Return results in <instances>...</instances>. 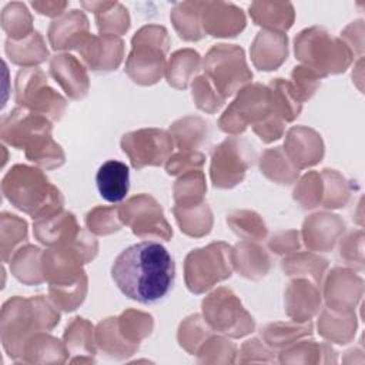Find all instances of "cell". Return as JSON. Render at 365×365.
I'll use <instances>...</instances> for the list:
<instances>
[{
	"mask_svg": "<svg viewBox=\"0 0 365 365\" xmlns=\"http://www.w3.org/2000/svg\"><path fill=\"white\" fill-rule=\"evenodd\" d=\"M255 160L252 144L242 137L230 135L211 151L210 177L215 188L227 190L245 178L247 170Z\"/></svg>",
	"mask_w": 365,
	"mask_h": 365,
	"instance_id": "13",
	"label": "cell"
},
{
	"mask_svg": "<svg viewBox=\"0 0 365 365\" xmlns=\"http://www.w3.org/2000/svg\"><path fill=\"white\" fill-rule=\"evenodd\" d=\"M118 214L124 225L143 240L170 241L173 230L164 217L158 201L148 194H137L118 207Z\"/></svg>",
	"mask_w": 365,
	"mask_h": 365,
	"instance_id": "14",
	"label": "cell"
},
{
	"mask_svg": "<svg viewBox=\"0 0 365 365\" xmlns=\"http://www.w3.org/2000/svg\"><path fill=\"white\" fill-rule=\"evenodd\" d=\"M86 224L90 232L96 235H108L113 234L124 225L120 214L118 207H96L86 215Z\"/></svg>",
	"mask_w": 365,
	"mask_h": 365,
	"instance_id": "50",
	"label": "cell"
},
{
	"mask_svg": "<svg viewBox=\"0 0 365 365\" xmlns=\"http://www.w3.org/2000/svg\"><path fill=\"white\" fill-rule=\"evenodd\" d=\"M328 261L312 252H297L282 259V269L287 275L309 277L312 282L321 285Z\"/></svg>",
	"mask_w": 365,
	"mask_h": 365,
	"instance_id": "42",
	"label": "cell"
},
{
	"mask_svg": "<svg viewBox=\"0 0 365 365\" xmlns=\"http://www.w3.org/2000/svg\"><path fill=\"white\" fill-rule=\"evenodd\" d=\"M111 278L127 298L144 305L155 304L171 291L175 264L160 242L143 241L118 254L111 267Z\"/></svg>",
	"mask_w": 365,
	"mask_h": 365,
	"instance_id": "1",
	"label": "cell"
},
{
	"mask_svg": "<svg viewBox=\"0 0 365 365\" xmlns=\"http://www.w3.org/2000/svg\"><path fill=\"white\" fill-rule=\"evenodd\" d=\"M201 57L192 48H182L170 57L165 67V78L168 84L177 90H185L200 70Z\"/></svg>",
	"mask_w": 365,
	"mask_h": 365,
	"instance_id": "34",
	"label": "cell"
},
{
	"mask_svg": "<svg viewBox=\"0 0 365 365\" xmlns=\"http://www.w3.org/2000/svg\"><path fill=\"white\" fill-rule=\"evenodd\" d=\"M345 231V222L336 214L317 212L302 225V240L311 251H331Z\"/></svg>",
	"mask_w": 365,
	"mask_h": 365,
	"instance_id": "22",
	"label": "cell"
},
{
	"mask_svg": "<svg viewBox=\"0 0 365 365\" xmlns=\"http://www.w3.org/2000/svg\"><path fill=\"white\" fill-rule=\"evenodd\" d=\"M4 50L11 63L26 68L34 67L48 57V50L43 40V36L38 31L31 33L29 37L14 41L7 38Z\"/></svg>",
	"mask_w": 365,
	"mask_h": 365,
	"instance_id": "33",
	"label": "cell"
},
{
	"mask_svg": "<svg viewBox=\"0 0 365 365\" xmlns=\"http://www.w3.org/2000/svg\"><path fill=\"white\" fill-rule=\"evenodd\" d=\"M274 114L278 115L272 106L269 87L254 83L238 91L235 100L220 117L218 127L227 134L238 135L244 133L248 125L254 127Z\"/></svg>",
	"mask_w": 365,
	"mask_h": 365,
	"instance_id": "10",
	"label": "cell"
},
{
	"mask_svg": "<svg viewBox=\"0 0 365 365\" xmlns=\"http://www.w3.org/2000/svg\"><path fill=\"white\" fill-rule=\"evenodd\" d=\"M198 362H235L237 346L224 336L210 335L197 352Z\"/></svg>",
	"mask_w": 365,
	"mask_h": 365,
	"instance_id": "51",
	"label": "cell"
},
{
	"mask_svg": "<svg viewBox=\"0 0 365 365\" xmlns=\"http://www.w3.org/2000/svg\"><path fill=\"white\" fill-rule=\"evenodd\" d=\"M90 24L80 10H70L54 19L48 27V41L53 50L77 48L81 38L88 34Z\"/></svg>",
	"mask_w": 365,
	"mask_h": 365,
	"instance_id": "25",
	"label": "cell"
},
{
	"mask_svg": "<svg viewBox=\"0 0 365 365\" xmlns=\"http://www.w3.org/2000/svg\"><path fill=\"white\" fill-rule=\"evenodd\" d=\"M356 329L355 312H338L325 308L318 319V332L325 339L344 345L352 341Z\"/></svg>",
	"mask_w": 365,
	"mask_h": 365,
	"instance_id": "35",
	"label": "cell"
},
{
	"mask_svg": "<svg viewBox=\"0 0 365 365\" xmlns=\"http://www.w3.org/2000/svg\"><path fill=\"white\" fill-rule=\"evenodd\" d=\"M200 19L204 34L212 37H234L245 27L242 10L224 1H201Z\"/></svg>",
	"mask_w": 365,
	"mask_h": 365,
	"instance_id": "19",
	"label": "cell"
},
{
	"mask_svg": "<svg viewBox=\"0 0 365 365\" xmlns=\"http://www.w3.org/2000/svg\"><path fill=\"white\" fill-rule=\"evenodd\" d=\"M201 1L178 3L171 11V21L178 36L185 41H198L205 34L200 19Z\"/></svg>",
	"mask_w": 365,
	"mask_h": 365,
	"instance_id": "41",
	"label": "cell"
},
{
	"mask_svg": "<svg viewBox=\"0 0 365 365\" xmlns=\"http://www.w3.org/2000/svg\"><path fill=\"white\" fill-rule=\"evenodd\" d=\"M311 321L307 322H271L261 329V335L264 342L269 348H285L301 338L309 336L312 334Z\"/></svg>",
	"mask_w": 365,
	"mask_h": 365,
	"instance_id": "40",
	"label": "cell"
},
{
	"mask_svg": "<svg viewBox=\"0 0 365 365\" xmlns=\"http://www.w3.org/2000/svg\"><path fill=\"white\" fill-rule=\"evenodd\" d=\"M1 27L10 40L20 41L36 30L33 29V17L23 3L14 1L4 7L1 13Z\"/></svg>",
	"mask_w": 365,
	"mask_h": 365,
	"instance_id": "44",
	"label": "cell"
},
{
	"mask_svg": "<svg viewBox=\"0 0 365 365\" xmlns=\"http://www.w3.org/2000/svg\"><path fill=\"white\" fill-rule=\"evenodd\" d=\"M227 224L241 238L248 241L264 240L268 234L267 225L259 214L250 210H238L227 217Z\"/></svg>",
	"mask_w": 365,
	"mask_h": 365,
	"instance_id": "47",
	"label": "cell"
},
{
	"mask_svg": "<svg viewBox=\"0 0 365 365\" xmlns=\"http://www.w3.org/2000/svg\"><path fill=\"white\" fill-rule=\"evenodd\" d=\"M14 100L19 107L41 114L51 121H58L66 113L67 100L48 86L47 76L41 68H21L14 81Z\"/></svg>",
	"mask_w": 365,
	"mask_h": 365,
	"instance_id": "12",
	"label": "cell"
},
{
	"mask_svg": "<svg viewBox=\"0 0 365 365\" xmlns=\"http://www.w3.org/2000/svg\"><path fill=\"white\" fill-rule=\"evenodd\" d=\"M1 191L11 205L33 217V220L64 210L63 194L36 167L13 165L3 177Z\"/></svg>",
	"mask_w": 365,
	"mask_h": 365,
	"instance_id": "4",
	"label": "cell"
},
{
	"mask_svg": "<svg viewBox=\"0 0 365 365\" xmlns=\"http://www.w3.org/2000/svg\"><path fill=\"white\" fill-rule=\"evenodd\" d=\"M234 269L248 279L264 278L271 268V258L264 247L244 240L232 247Z\"/></svg>",
	"mask_w": 365,
	"mask_h": 365,
	"instance_id": "26",
	"label": "cell"
},
{
	"mask_svg": "<svg viewBox=\"0 0 365 365\" xmlns=\"http://www.w3.org/2000/svg\"><path fill=\"white\" fill-rule=\"evenodd\" d=\"M60 321L57 307L43 295L13 297L4 302L0 317L3 348L14 361H20L24 344L37 332L51 331Z\"/></svg>",
	"mask_w": 365,
	"mask_h": 365,
	"instance_id": "3",
	"label": "cell"
},
{
	"mask_svg": "<svg viewBox=\"0 0 365 365\" xmlns=\"http://www.w3.org/2000/svg\"><path fill=\"white\" fill-rule=\"evenodd\" d=\"M50 74L71 100H81L90 90L84 64L71 54H56L50 58Z\"/></svg>",
	"mask_w": 365,
	"mask_h": 365,
	"instance_id": "21",
	"label": "cell"
},
{
	"mask_svg": "<svg viewBox=\"0 0 365 365\" xmlns=\"http://www.w3.org/2000/svg\"><path fill=\"white\" fill-rule=\"evenodd\" d=\"M232 271V248L221 241L190 251L184 262L185 285L192 294H204Z\"/></svg>",
	"mask_w": 365,
	"mask_h": 365,
	"instance_id": "8",
	"label": "cell"
},
{
	"mask_svg": "<svg viewBox=\"0 0 365 365\" xmlns=\"http://www.w3.org/2000/svg\"><path fill=\"white\" fill-rule=\"evenodd\" d=\"M121 148L128 155L133 168L141 170L147 165L165 164L173 153L174 140L165 130L140 128L121 137Z\"/></svg>",
	"mask_w": 365,
	"mask_h": 365,
	"instance_id": "15",
	"label": "cell"
},
{
	"mask_svg": "<svg viewBox=\"0 0 365 365\" xmlns=\"http://www.w3.org/2000/svg\"><path fill=\"white\" fill-rule=\"evenodd\" d=\"M64 345L67 352L76 355L70 362H94L96 355V331L90 321L81 317H76L66 328Z\"/></svg>",
	"mask_w": 365,
	"mask_h": 365,
	"instance_id": "28",
	"label": "cell"
},
{
	"mask_svg": "<svg viewBox=\"0 0 365 365\" xmlns=\"http://www.w3.org/2000/svg\"><path fill=\"white\" fill-rule=\"evenodd\" d=\"M294 200L305 210L321 205L322 201V178L317 171L307 173L294 190Z\"/></svg>",
	"mask_w": 365,
	"mask_h": 365,
	"instance_id": "53",
	"label": "cell"
},
{
	"mask_svg": "<svg viewBox=\"0 0 365 365\" xmlns=\"http://www.w3.org/2000/svg\"><path fill=\"white\" fill-rule=\"evenodd\" d=\"M205 163V155L200 151H180L170 155L165 163L168 175H181L191 170H201Z\"/></svg>",
	"mask_w": 365,
	"mask_h": 365,
	"instance_id": "55",
	"label": "cell"
},
{
	"mask_svg": "<svg viewBox=\"0 0 365 365\" xmlns=\"http://www.w3.org/2000/svg\"><path fill=\"white\" fill-rule=\"evenodd\" d=\"M295 57L321 78L344 73L354 60L352 50L342 38L332 37L319 26H312L297 34L294 40Z\"/></svg>",
	"mask_w": 365,
	"mask_h": 365,
	"instance_id": "5",
	"label": "cell"
},
{
	"mask_svg": "<svg viewBox=\"0 0 365 365\" xmlns=\"http://www.w3.org/2000/svg\"><path fill=\"white\" fill-rule=\"evenodd\" d=\"M212 329L205 322V319L200 314H192L187 317L178 328L177 339L181 348H184L188 354L197 355L201 345L211 335Z\"/></svg>",
	"mask_w": 365,
	"mask_h": 365,
	"instance_id": "46",
	"label": "cell"
},
{
	"mask_svg": "<svg viewBox=\"0 0 365 365\" xmlns=\"http://www.w3.org/2000/svg\"><path fill=\"white\" fill-rule=\"evenodd\" d=\"M174 202L175 205H191L204 201V194L207 191L205 175L201 170H191L180 175L174 182Z\"/></svg>",
	"mask_w": 365,
	"mask_h": 365,
	"instance_id": "45",
	"label": "cell"
},
{
	"mask_svg": "<svg viewBox=\"0 0 365 365\" xmlns=\"http://www.w3.org/2000/svg\"><path fill=\"white\" fill-rule=\"evenodd\" d=\"M319 285L307 278L291 281L284 294L287 315L297 322H307L321 309Z\"/></svg>",
	"mask_w": 365,
	"mask_h": 365,
	"instance_id": "23",
	"label": "cell"
},
{
	"mask_svg": "<svg viewBox=\"0 0 365 365\" xmlns=\"http://www.w3.org/2000/svg\"><path fill=\"white\" fill-rule=\"evenodd\" d=\"M268 87L271 90V98L275 113L285 123L294 121L302 110V103L294 93L291 83L284 78H272Z\"/></svg>",
	"mask_w": 365,
	"mask_h": 365,
	"instance_id": "43",
	"label": "cell"
},
{
	"mask_svg": "<svg viewBox=\"0 0 365 365\" xmlns=\"http://www.w3.org/2000/svg\"><path fill=\"white\" fill-rule=\"evenodd\" d=\"M67 358L68 352L64 342L43 331L27 339L20 361L29 364H63Z\"/></svg>",
	"mask_w": 365,
	"mask_h": 365,
	"instance_id": "29",
	"label": "cell"
},
{
	"mask_svg": "<svg viewBox=\"0 0 365 365\" xmlns=\"http://www.w3.org/2000/svg\"><path fill=\"white\" fill-rule=\"evenodd\" d=\"M84 64L98 73L115 70L124 57V43L114 34H86L76 48Z\"/></svg>",
	"mask_w": 365,
	"mask_h": 365,
	"instance_id": "17",
	"label": "cell"
},
{
	"mask_svg": "<svg viewBox=\"0 0 365 365\" xmlns=\"http://www.w3.org/2000/svg\"><path fill=\"white\" fill-rule=\"evenodd\" d=\"M31 6L38 14L57 19L66 13L64 10L68 6V1H33Z\"/></svg>",
	"mask_w": 365,
	"mask_h": 365,
	"instance_id": "60",
	"label": "cell"
},
{
	"mask_svg": "<svg viewBox=\"0 0 365 365\" xmlns=\"http://www.w3.org/2000/svg\"><path fill=\"white\" fill-rule=\"evenodd\" d=\"M285 124L287 123L281 117L274 114V115L268 117L267 120H264L262 123L254 125L252 130L261 138V141L272 143L282 137V134L285 131Z\"/></svg>",
	"mask_w": 365,
	"mask_h": 365,
	"instance_id": "59",
	"label": "cell"
},
{
	"mask_svg": "<svg viewBox=\"0 0 365 365\" xmlns=\"http://www.w3.org/2000/svg\"><path fill=\"white\" fill-rule=\"evenodd\" d=\"M250 16L264 30L285 33L294 23L295 11L288 1H254L250 4Z\"/></svg>",
	"mask_w": 365,
	"mask_h": 365,
	"instance_id": "30",
	"label": "cell"
},
{
	"mask_svg": "<svg viewBox=\"0 0 365 365\" xmlns=\"http://www.w3.org/2000/svg\"><path fill=\"white\" fill-rule=\"evenodd\" d=\"M322 178V201L321 205L325 208H341L348 202L349 188L345 178L335 170H324Z\"/></svg>",
	"mask_w": 365,
	"mask_h": 365,
	"instance_id": "49",
	"label": "cell"
},
{
	"mask_svg": "<svg viewBox=\"0 0 365 365\" xmlns=\"http://www.w3.org/2000/svg\"><path fill=\"white\" fill-rule=\"evenodd\" d=\"M81 6L96 14V23L100 34H114L120 37L130 27L128 11L117 1H83Z\"/></svg>",
	"mask_w": 365,
	"mask_h": 365,
	"instance_id": "32",
	"label": "cell"
},
{
	"mask_svg": "<svg viewBox=\"0 0 365 365\" xmlns=\"http://www.w3.org/2000/svg\"><path fill=\"white\" fill-rule=\"evenodd\" d=\"M43 250L26 244L19 247L10 258L11 274L26 285H38L44 282L43 267H41Z\"/></svg>",
	"mask_w": 365,
	"mask_h": 365,
	"instance_id": "31",
	"label": "cell"
},
{
	"mask_svg": "<svg viewBox=\"0 0 365 365\" xmlns=\"http://www.w3.org/2000/svg\"><path fill=\"white\" fill-rule=\"evenodd\" d=\"M33 234L38 242L48 248L81 247L90 237V232L78 225L74 214L64 210L34 220Z\"/></svg>",
	"mask_w": 365,
	"mask_h": 365,
	"instance_id": "16",
	"label": "cell"
},
{
	"mask_svg": "<svg viewBox=\"0 0 365 365\" xmlns=\"http://www.w3.org/2000/svg\"><path fill=\"white\" fill-rule=\"evenodd\" d=\"M284 151L298 170H304L318 164L322 160L324 143L315 130L297 125L288 130Z\"/></svg>",
	"mask_w": 365,
	"mask_h": 365,
	"instance_id": "20",
	"label": "cell"
},
{
	"mask_svg": "<svg viewBox=\"0 0 365 365\" xmlns=\"http://www.w3.org/2000/svg\"><path fill=\"white\" fill-rule=\"evenodd\" d=\"M27 241V222L17 215L1 214V257L7 262L17 247Z\"/></svg>",
	"mask_w": 365,
	"mask_h": 365,
	"instance_id": "48",
	"label": "cell"
},
{
	"mask_svg": "<svg viewBox=\"0 0 365 365\" xmlns=\"http://www.w3.org/2000/svg\"><path fill=\"white\" fill-rule=\"evenodd\" d=\"M299 240L301 238L298 231H294V230L279 231L271 237L268 245L278 255L292 254L299 250Z\"/></svg>",
	"mask_w": 365,
	"mask_h": 365,
	"instance_id": "58",
	"label": "cell"
},
{
	"mask_svg": "<svg viewBox=\"0 0 365 365\" xmlns=\"http://www.w3.org/2000/svg\"><path fill=\"white\" fill-rule=\"evenodd\" d=\"M275 352L265 346L259 339L252 338L242 344L240 349V362H275Z\"/></svg>",
	"mask_w": 365,
	"mask_h": 365,
	"instance_id": "57",
	"label": "cell"
},
{
	"mask_svg": "<svg viewBox=\"0 0 365 365\" xmlns=\"http://www.w3.org/2000/svg\"><path fill=\"white\" fill-rule=\"evenodd\" d=\"M202 68L204 76L225 100L252 80L244 50L237 44L212 46L204 57Z\"/></svg>",
	"mask_w": 365,
	"mask_h": 365,
	"instance_id": "9",
	"label": "cell"
},
{
	"mask_svg": "<svg viewBox=\"0 0 365 365\" xmlns=\"http://www.w3.org/2000/svg\"><path fill=\"white\" fill-rule=\"evenodd\" d=\"M202 318L212 331L231 338H241L255 328L254 318L242 307L240 298L227 287H220L207 295L201 304Z\"/></svg>",
	"mask_w": 365,
	"mask_h": 365,
	"instance_id": "11",
	"label": "cell"
},
{
	"mask_svg": "<svg viewBox=\"0 0 365 365\" xmlns=\"http://www.w3.org/2000/svg\"><path fill=\"white\" fill-rule=\"evenodd\" d=\"M341 258L351 267L364 268V232L362 230L349 232L339 245Z\"/></svg>",
	"mask_w": 365,
	"mask_h": 365,
	"instance_id": "56",
	"label": "cell"
},
{
	"mask_svg": "<svg viewBox=\"0 0 365 365\" xmlns=\"http://www.w3.org/2000/svg\"><path fill=\"white\" fill-rule=\"evenodd\" d=\"M168 133L180 151H195L207 141L208 124L197 115H187L170 125Z\"/></svg>",
	"mask_w": 365,
	"mask_h": 365,
	"instance_id": "37",
	"label": "cell"
},
{
	"mask_svg": "<svg viewBox=\"0 0 365 365\" xmlns=\"http://www.w3.org/2000/svg\"><path fill=\"white\" fill-rule=\"evenodd\" d=\"M364 294V281L352 269L334 268L325 281L324 297L332 311L354 312Z\"/></svg>",
	"mask_w": 365,
	"mask_h": 365,
	"instance_id": "18",
	"label": "cell"
},
{
	"mask_svg": "<svg viewBox=\"0 0 365 365\" xmlns=\"http://www.w3.org/2000/svg\"><path fill=\"white\" fill-rule=\"evenodd\" d=\"M191 90L195 106L208 114L217 113L225 103V98L212 87V84L204 74L192 80Z\"/></svg>",
	"mask_w": 365,
	"mask_h": 365,
	"instance_id": "52",
	"label": "cell"
},
{
	"mask_svg": "<svg viewBox=\"0 0 365 365\" xmlns=\"http://www.w3.org/2000/svg\"><path fill=\"white\" fill-rule=\"evenodd\" d=\"M250 53L251 60L258 70H275L287 60L288 56L287 34L262 29L255 36Z\"/></svg>",
	"mask_w": 365,
	"mask_h": 365,
	"instance_id": "24",
	"label": "cell"
},
{
	"mask_svg": "<svg viewBox=\"0 0 365 365\" xmlns=\"http://www.w3.org/2000/svg\"><path fill=\"white\" fill-rule=\"evenodd\" d=\"M291 87L299 101L304 104L309 100L321 84V77L307 66H297L291 71Z\"/></svg>",
	"mask_w": 365,
	"mask_h": 365,
	"instance_id": "54",
	"label": "cell"
},
{
	"mask_svg": "<svg viewBox=\"0 0 365 365\" xmlns=\"http://www.w3.org/2000/svg\"><path fill=\"white\" fill-rule=\"evenodd\" d=\"M261 173L277 184H292L299 175V170L291 163L284 151V147L268 148L259 160Z\"/></svg>",
	"mask_w": 365,
	"mask_h": 365,
	"instance_id": "38",
	"label": "cell"
},
{
	"mask_svg": "<svg viewBox=\"0 0 365 365\" xmlns=\"http://www.w3.org/2000/svg\"><path fill=\"white\" fill-rule=\"evenodd\" d=\"M51 131V120L24 107L13 108L0 124L3 143L24 150L26 158L44 170H54L66 163V154L53 140Z\"/></svg>",
	"mask_w": 365,
	"mask_h": 365,
	"instance_id": "2",
	"label": "cell"
},
{
	"mask_svg": "<svg viewBox=\"0 0 365 365\" xmlns=\"http://www.w3.org/2000/svg\"><path fill=\"white\" fill-rule=\"evenodd\" d=\"M173 212L181 232L188 237H204L212 228V212L205 201L182 207L174 205Z\"/></svg>",
	"mask_w": 365,
	"mask_h": 365,
	"instance_id": "36",
	"label": "cell"
},
{
	"mask_svg": "<svg viewBox=\"0 0 365 365\" xmlns=\"http://www.w3.org/2000/svg\"><path fill=\"white\" fill-rule=\"evenodd\" d=\"M170 48L167 29L158 24L141 27L131 38V51L125 60V73L140 86H153L165 73V54Z\"/></svg>",
	"mask_w": 365,
	"mask_h": 365,
	"instance_id": "6",
	"label": "cell"
},
{
	"mask_svg": "<svg viewBox=\"0 0 365 365\" xmlns=\"http://www.w3.org/2000/svg\"><path fill=\"white\" fill-rule=\"evenodd\" d=\"M153 328L154 321L150 314L127 309L97 325L96 344L113 358H127L138 349L140 342L151 334Z\"/></svg>",
	"mask_w": 365,
	"mask_h": 365,
	"instance_id": "7",
	"label": "cell"
},
{
	"mask_svg": "<svg viewBox=\"0 0 365 365\" xmlns=\"http://www.w3.org/2000/svg\"><path fill=\"white\" fill-rule=\"evenodd\" d=\"M96 185L100 195L108 202H120L130 188V170L117 160H108L100 165L96 174Z\"/></svg>",
	"mask_w": 365,
	"mask_h": 365,
	"instance_id": "27",
	"label": "cell"
},
{
	"mask_svg": "<svg viewBox=\"0 0 365 365\" xmlns=\"http://www.w3.org/2000/svg\"><path fill=\"white\" fill-rule=\"evenodd\" d=\"M279 362L282 364H295V362H336L335 351L327 345L315 341H297V344H291L285 346L279 352Z\"/></svg>",
	"mask_w": 365,
	"mask_h": 365,
	"instance_id": "39",
	"label": "cell"
}]
</instances>
